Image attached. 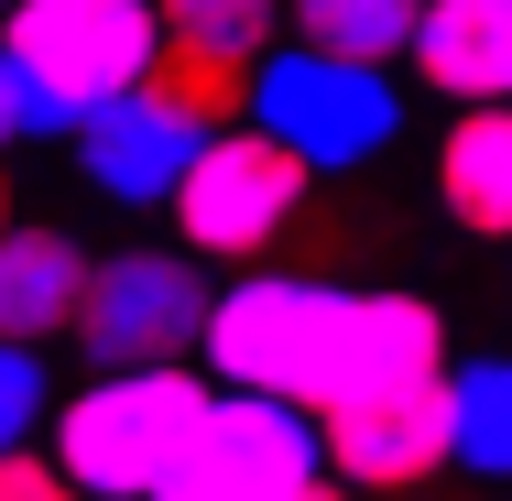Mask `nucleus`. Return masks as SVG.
I'll return each instance as SVG.
<instances>
[{"label":"nucleus","instance_id":"1a4fd4ad","mask_svg":"<svg viewBox=\"0 0 512 501\" xmlns=\"http://www.w3.org/2000/svg\"><path fill=\"white\" fill-rule=\"evenodd\" d=\"M197 153H207V120H186V109L153 99V88L109 99L99 120L77 131V175H88L109 207H175V186L197 175Z\"/></svg>","mask_w":512,"mask_h":501},{"label":"nucleus","instance_id":"f3484780","mask_svg":"<svg viewBox=\"0 0 512 501\" xmlns=\"http://www.w3.org/2000/svg\"><path fill=\"white\" fill-rule=\"evenodd\" d=\"M273 22L284 0H164V33H207L229 55H273Z\"/></svg>","mask_w":512,"mask_h":501},{"label":"nucleus","instance_id":"9d476101","mask_svg":"<svg viewBox=\"0 0 512 501\" xmlns=\"http://www.w3.org/2000/svg\"><path fill=\"white\" fill-rule=\"evenodd\" d=\"M99 284V251L55 218H22L0 240V327L11 338H77V305Z\"/></svg>","mask_w":512,"mask_h":501},{"label":"nucleus","instance_id":"423d86ee","mask_svg":"<svg viewBox=\"0 0 512 501\" xmlns=\"http://www.w3.org/2000/svg\"><path fill=\"white\" fill-rule=\"evenodd\" d=\"M316 197V164L295 142H273L262 120H229V131H207L197 175L175 186V240L197 251V262H229V273H251Z\"/></svg>","mask_w":512,"mask_h":501},{"label":"nucleus","instance_id":"2eb2a0df","mask_svg":"<svg viewBox=\"0 0 512 501\" xmlns=\"http://www.w3.org/2000/svg\"><path fill=\"white\" fill-rule=\"evenodd\" d=\"M447 403H458V469L469 480H512V349L447 360Z\"/></svg>","mask_w":512,"mask_h":501},{"label":"nucleus","instance_id":"4468645a","mask_svg":"<svg viewBox=\"0 0 512 501\" xmlns=\"http://www.w3.org/2000/svg\"><path fill=\"white\" fill-rule=\"evenodd\" d=\"M284 33L327 44V55H360V66H404L414 33H425V0H284Z\"/></svg>","mask_w":512,"mask_h":501},{"label":"nucleus","instance_id":"39448f33","mask_svg":"<svg viewBox=\"0 0 512 501\" xmlns=\"http://www.w3.org/2000/svg\"><path fill=\"white\" fill-rule=\"evenodd\" d=\"M164 55V0H11L0 22V66L44 77V99L66 109L77 131L109 99H131Z\"/></svg>","mask_w":512,"mask_h":501},{"label":"nucleus","instance_id":"9b49d317","mask_svg":"<svg viewBox=\"0 0 512 501\" xmlns=\"http://www.w3.org/2000/svg\"><path fill=\"white\" fill-rule=\"evenodd\" d=\"M414 77L458 109L512 99V0H425V33H414Z\"/></svg>","mask_w":512,"mask_h":501},{"label":"nucleus","instance_id":"7ed1b4c3","mask_svg":"<svg viewBox=\"0 0 512 501\" xmlns=\"http://www.w3.org/2000/svg\"><path fill=\"white\" fill-rule=\"evenodd\" d=\"M306 480H327V414L251 393V382H218L153 501H295Z\"/></svg>","mask_w":512,"mask_h":501},{"label":"nucleus","instance_id":"6e6552de","mask_svg":"<svg viewBox=\"0 0 512 501\" xmlns=\"http://www.w3.org/2000/svg\"><path fill=\"white\" fill-rule=\"evenodd\" d=\"M327 469L349 491H425L436 469H458V403H447V382L338 403L327 414Z\"/></svg>","mask_w":512,"mask_h":501},{"label":"nucleus","instance_id":"dca6fc26","mask_svg":"<svg viewBox=\"0 0 512 501\" xmlns=\"http://www.w3.org/2000/svg\"><path fill=\"white\" fill-rule=\"evenodd\" d=\"M55 360H44V338H11L0 349V447H44L55 436Z\"/></svg>","mask_w":512,"mask_h":501},{"label":"nucleus","instance_id":"f03ea898","mask_svg":"<svg viewBox=\"0 0 512 501\" xmlns=\"http://www.w3.org/2000/svg\"><path fill=\"white\" fill-rule=\"evenodd\" d=\"M207 360H164V371H88L66 414H55V458L88 480L99 501H153L164 491V469H175V447H186V425L207 414Z\"/></svg>","mask_w":512,"mask_h":501},{"label":"nucleus","instance_id":"a211bd4d","mask_svg":"<svg viewBox=\"0 0 512 501\" xmlns=\"http://www.w3.org/2000/svg\"><path fill=\"white\" fill-rule=\"evenodd\" d=\"M0 501H99V491H88L55 447H11V458H0Z\"/></svg>","mask_w":512,"mask_h":501},{"label":"nucleus","instance_id":"20e7f679","mask_svg":"<svg viewBox=\"0 0 512 501\" xmlns=\"http://www.w3.org/2000/svg\"><path fill=\"white\" fill-rule=\"evenodd\" d=\"M251 120L273 142H295L316 175H360L404 142V88H393V66H360L327 44H273L251 77Z\"/></svg>","mask_w":512,"mask_h":501},{"label":"nucleus","instance_id":"ddd939ff","mask_svg":"<svg viewBox=\"0 0 512 501\" xmlns=\"http://www.w3.org/2000/svg\"><path fill=\"white\" fill-rule=\"evenodd\" d=\"M251 77H262V55H229V44H207V33H164V55H153V99H175L186 120L207 131H229V120H251Z\"/></svg>","mask_w":512,"mask_h":501},{"label":"nucleus","instance_id":"0eeeda50","mask_svg":"<svg viewBox=\"0 0 512 501\" xmlns=\"http://www.w3.org/2000/svg\"><path fill=\"white\" fill-rule=\"evenodd\" d=\"M207 316H218V284L197 273V251H109L88 305H77V360L88 371H164V360H197Z\"/></svg>","mask_w":512,"mask_h":501},{"label":"nucleus","instance_id":"f257e3e1","mask_svg":"<svg viewBox=\"0 0 512 501\" xmlns=\"http://www.w3.org/2000/svg\"><path fill=\"white\" fill-rule=\"evenodd\" d=\"M207 382H251L284 403H371L447 382V316L404 284H316V273H229L207 316Z\"/></svg>","mask_w":512,"mask_h":501},{"label":"nucleus","instance_id":"6ab92c4d","mask_svg":"<svg viewBox=\"0 0 512 501\" xmlns=\"http://www.w3.org/2000/svg\"><path fill=\"white\" fill-rule=\"evenodd\" d=\"M295 501H349V480H338V469H327V480H306V491Z\"/></svg>","mask_w":512,"mask_h":501},{"label":"nucleus","instance_id":"f8f14e48","mask_svg":"<svg viewBox=\"0 0 512 501\" xmlns=\"http://www.w3.org/2000/svg\"><path fill=\"white\" fill-rule=\"evenodd\" d=\"M436 207L469 240H512V99L447 120V142H436Z\"/></svg>","mask_w":512,"mask_h":501}]
</instances>
